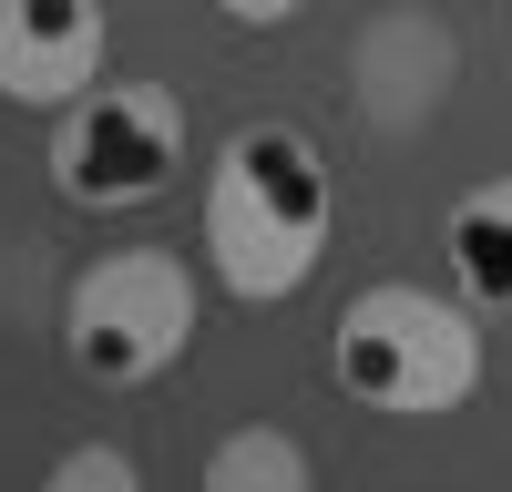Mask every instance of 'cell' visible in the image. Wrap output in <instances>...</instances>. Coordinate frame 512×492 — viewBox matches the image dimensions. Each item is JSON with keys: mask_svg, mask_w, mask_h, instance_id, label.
<instances>
[{"mask_svg": "<svg viewBox=\"0 0 512 492\" xmlns=\"http://www.w3.org/2000/svg\"><path fill=\"white\" fill-rule=\"evenodd\" d=\"M328 226H338V185H328L318 134H297V123H236L216 144L205 205H195V246H205V277L226 298H246V308L297 298L328 267Z\"/></svg>", "mask_w": 512, "mask_h": 492, "instance_id": "obj_1", "label": "cell"}, {"mask_svg": "<svg viewBox=\"0 0 512 492\" xmlns=\"http://www.w3.org/2000/svg\"><path fill=\"white\" fill-rule=\"evenodd\" d=\"M328 369L379 421H451V410L482 390V308L461 298V287L441 298V287L379 277V287H359V298L338 308Z\"/></svg>", "mask_w": 512, "mask_h": 492, "instance_id": "obj_2", "label": "cell"}, {"mask_svg": "<svg viewBox=\"0 0 512 492\" xmlns=\"http://www.w3.org/2000/svg\"><path fill=\"white\" fill-rule=\"evenodd\" d=\"M205 328V277L175 246H103L62 287V359L93 390H154Z\"/></svg>", "mask_w": 512, "mask_h": 492, "instance_id": "obj_3", "label": "cell"}, {"mask_svg": "<svg viewBox=\"0 0 512 492\" xmlns=\"http://www.w3.org/2000/svg\"><path fill=\"white\" fill-rule=\"evenodd\" d=\"M52 185L82 216H134L185 185V103L164 82H93L52 123Z\"/></svg>", "mask_w": 512, "mask_h": 492, "instance_id": "obj_4", "label": "cell"}, {"mask_svg": "<svg viewBox=\"0 0 512 492\" xmlns=\"http://www.w3.org/2000/svg\"><path fill=\"white\" fill-rule=\"evenodd\" d=\"M103 82V0H0V103L62 113Z\"/></svg>", "mask_w": 512, "mask_h": 492, "instance_id": "obj_5", "label": "cell"}, {"mask_svg": "<svg viewBox=\"0 0 512 492\" xmlns=\"http://www.w3.org/2000/svg\"><path fill=\"white\" fill-rule=\"evenodd\" d=\"M451 72H461V41H451L441 21H420V11L369 21V31H359V62H349L359 113L390 123V134H410V123H431V113L451 103Z\"/></svg>", "mask_w": 512, "mask_h": 492, "instance_id": "obj_6", "label": "cell"}, {"mask_svg": "<svg viewBox=\"0 0 512 492\" xmlns=\"http://www.w3.org/2000/svg\"><path fill=\"white\" fill-rule=\"evenodd\" d=\"M441 267L482 318H512V175H482L441 216Z\"/></svg>", "mask_w": 512, "mask_h": 492, "instance_id": "obj_7", "label": "cell"}, {"mask_svg": "<svg viewBox=\"0 0 512 492\" xmlns=\"http://www.w3.org/2000/svg\"><path fill=\"white\" fill-rule=\"evenodd\" d=\"M308 482H318L308 441H287L267 421H246V431H226L205 451V492H308Z\"/></svg>", "mask_w": 512, "mask_h": 492, "instance_id": "obj_8", "label": "cell"}, {"mask_svg": "<svg viewBox=\"0 0 512 492\" xmlns=\"http://www.w3.org/2000/svg\"><path fill=\"white\" fill-rule=\"evenodd\" d=\"M41 482H52V492H134V482H144V462H134L123 441H72Z\"/></svg>", "mask_w": 512, "mask_h": 492, "instance_id": "obj_9", "label": "cell"}, {"mask_svg": "<svg viewBox=\"0 0 512 492\" xmlns=\"http://www.w3.org/2000/svg\"><path fill=\"white\" fill-rule=\"evenodd\" d=\"M308 0H216V21H236V31H287Z\"/></svg>", "mask_w": 512, "mask_h": 492, "instance_id": "obj_10", "label": "cell"}]
</instances>
